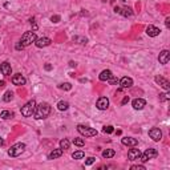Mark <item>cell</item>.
I'll return each instance as SVG.
<instances>
[{"mask_svg":"<svg viewBox=\"0 0 170 170\" xmlns=\"http://www.w3.org/2000/svg\"><path fill=\"white\" fill-rule=\"evenodd\" d=\"M49 113H50V105L48 102H41L39 105H36L33 116L36 120H44L49 116Z\"/></svg>","mask_w":170,"mask_h":170,"instance_id":"1","label":"cell"},{"mask_svg":"<svg viewBox=\"0 0 170 170\" xmlns=\"http://www.w3.org/2000/svg\"><path fill=\"white\" fill-rule=\"evenodd\" d=\"M35 109H36V101H35V100L28 101V102H27L24 106H21V109H20L21 116H24V117H31V116H33Z\"/></svg>","mask_w":170,"mask_h":170,"instance_id":"2","label":"cell"},{"mask_svg":"<svg viewBox=\"0 0 170 170\" xmlns=\"http://www.w3.org/2000/svg\"><path fill=\"white\" fill-rule=\"evenodd\" d=\"M36 39H37L36 33H35V32H32V31H28V32H25V33L21 36L20 42L23 44V47H28V45H31L32 42L36 41Z\"/></svg>","mask_w":170,"mask_h":170,"instance_id":"3","label":"cell"},{"mask_svg":"<svg viewBox=\"0 0 170 170\" xmlns=\"http://www.w3.org/2000/svg\"><path fill=\"white\" fill-rule=\"evenodd\" d=\"M24 149H25V143L17 142V143L11 146V149L8 150V156L9 157H19L24 151Z\"/></svg>","mask_w":170,"mask_h":170,"instance_id":"4","label":"cell"},{"mask_svg":"<svg viewBox=\"0 0 170 170\" xmlns=\"http://www.w3.org/2000/svg\"><path fill=\"white\" fill-rule=\"evenodd\" d=\"M77 130H79V133L81 135H84V137H94V135H97V130L93 129V128L86 126V125H79Z\"/></svg>","mask_w":170,"mask_h":170,"instance_id":"5","label":"cell"},{"mask_svg":"<svg viewBox=\"0 0 170 170\" xmlns=\"http://www.w3.org/2000/svg\"><path fill=\"white\" fill-rule=\"evenodd\" d=\"M157 150L156 149H153V148H150V149H146L143 153H141V156L138 157V159H140L141 162H148L149 159H153V158H156L157 157Z\"/></svg>","mask_w":170,"mask_h":170,"instance_id":"6","label":"cell"},{"mask_svg":"<svg viewBox=\"0 0 170 170\" xmlns=\"http://www.w3.org/2000/svg\"><path fill=\"white\" fill-rule=\"evenodd\" d=\"M149 137H150L153 141L158 142V141L162 140V132L158 129V128H151V129L149 130Z\"/></svg>","mask_w":170,"mask_h":170,"instance_id":"7","label":"cell"},{"mask_svg":"<svg viewBox=\"0 0 170 170\" xmlns=\"http://www.w3.org/2000/svg\"><path fill=\"white\" fill-rule=\"evenodd\" d=\"M25 82H27V80H25V77H24L23 74H20V73L13 74V77H12V84L13 85H16V86H21V85H25Z\"/></svg>","mask_w":170,"mask_h":170,"instance_id":"8","label":"cell"},{"mask_svg":"<svg viewBox=\"0 0 170 170\" xmlns=\"http://www.w3.org/2000/svg\"><path fill=\"white\" fill-rule=\"evenodd\" d=\"M50 42H52V40H50L49 37H39V39H36V41H35V45H36L37 48H44V47L50 45Z\"/></svg>","mask_w":170,"mask_h":170,"instance_id":"9","label":"cell"},{"mask_svg":"<svg viewBox=\"0 0 170 170\" xmlns=\"http://www.w3.org/2000/svg\"><path fill=\"white\" fill-rule=\"evenodd\" d=\"M154 80H156L157 84H158L159 86L164 88L165 90H170V82L167 81L165 77H162V76H156V79H154Z\"/></svg>","mask_w":170,"mask_h":170,"instance_id":"10","label":"cell"},{"mask_svg":"<svg viewBox=\"0 0 170 170\" xmlns=\"http://www.w3.org/2000/svg\"><path fill=\"white\" fill-rule=\"evenodd\" d=\"M96 106H97V109H100V110H106L109 106V100L106 97H100L97 100V102H96Z\"/></svg>","mask_w":170,"mask_h":170,"instance_id":"11","label":"cell"},{"mask_svg":"<svg viewBox=\"0 0 170 170\" xmlns=\"http://www.w3.org/2000/svg\"><path fill=\"white\" fill-rule=\"evenodd\" d=\"M120 86L122 88V89H128V88H132L133 86V80L130 79V77H128V76H125V77H122L121 80H120Z\"/></svg>","mask_w":170,"mask_h":170,"instance_id":"12","label":"cell"},{"mask_svg":"<svg viewBox=\"0 0 170 170\" xmlns=\"http://www.w3.org/2000/svg\"><path fill=\"white\" fill-rule=\"evenodd\" d=\"M0 72H1L4 76H11V73H12V68H11V64L7 63V61H4V63L0 64Z\"/></svg>","mask_w":170,"mask_h":170,"instance_id":"13","label":"cell"},{"mask_svg":"<svg viewBox=\"0 0 170 170\" xmlns=\"http://www.w3.org/2000/svg\"><path fill=\"white\" fill-rule=\"evenodd\" d=\"M132 105H133V108H134L135 110H141V109L145 108L146 101L143 100V98H134L133 102H132Z\"/></svg>","mask_w":170,"mask_h":170,"instance_id":"14","label":"cell"},{"mask_svg":"<svg viewBox=\"0 0 170 170\" xmlns=\"http://www.w3.org/2000/svg\"><path fill=\"white\" fill-rule=\"evenodd\" d=\"M169 60H170V52L167 49H164L161 53H159L158 61L161 64H167V63H169Z\"/></svg>","mask_w":170,"mask_h":170,"instance_id":"15","label":"cell"},{"mask_svg":"<svg viewBox=\"0 0 170 170\" xmlns=\"http://www.w3.org/2000/svg\"><path fill=\"white\" fill-rule=\"evenodd\" d=\"M121 142H122V145H125V146H137V143H138V141H137V138H133V137H124L121 140Z\"/></svg>","mask_w":170,"mask_h":170,"instance_id":"16","label":"cell"},{"mask_svg":"<svg viewBox=\"0 0 170 170\" xmlns=\"http://www.w3.org/2000/svg\"><path fill=\"white\" fill-rule=\"evenodd\" d=\"M141 156V151L140 149H135L134 146H133V149H130L129 153H128V158H129V161H134V159H138V157Z\"/></svg>","mask_w":170,"mask_h":170,"instance_id":"17","label":"cell"},{"mask_svg":"<svg viewBox=\"0 0 170 170\" xmlns=\"http://www.w3.org/2000/svg\"><path fill=\"white\" fill-rule=\"evenodd\" d=\"M159 33H161L159 28H157V27H154V25H149L148 28H146V35L150 37H156V36H158Z\"/></svg>","mask_w":170,"mask_h":170,"instance_id":"18","label":"cell"},{"mask_svg":"<svg viewBox=\"0 0 170 170\" xmlns=\"http://www.w3.org/2000/svg\"><path fill=\"white\" fill-rule=\"evenodd\" d=\"M63 149H55V150H52L49 153V156H48V159H56V158H58V157H61L63 156Z\"/></svg>","mask_w":170,"mask_h":170,"instance_id":"19","label":"cell"},{"mask_svg":"<svg viewBox=\"0 0 170 170\" xmlns=\"http://www.w3.org/2000/svg\"><path fill=\"white\" fill-rule=\"evenodd\" d=\"M113 76V74H112V72L109 71V69H105V71H102L100 73V76H98V79L101 80V81H108L109 79H110V77Z\"/></svg>","mask_w":170,"mask_h":170,"instance_id":"20","label":"cell"},{"mask_svg":"<svg viewBox=\"0 0 170 170\" xmlns=\"http://www.w3.org/2000/svg\"><path fill=\"white\" fill-rule=\"evenodd\" d=\"M114 154H116V151H114L113 149H105V150L102 151L104 158H112V157H114Z\"/></svg>","mask_w":170,"mask_h":170,"instance_id":"21","label":"cell"},{"mask_svg":"<svg viewBox=\"0 0 170 170\" xmlns=\"http://www.w3.org/2000/svg\"><path fill=\"white\" fill-rule=\"evenodd\" d=\"M120 15L125 16V17H128V16H132L133 15V9L130 7H125V8H121V13Z\"/></svg>","mask_w":170,"mask_h":170,"instance_id":"22","label":"cell"},{"mask_svg":"<svg viewBox=\"0 0 170 170\" xmlns=\"http://www.w3.org/2000/svg\"><path fill=\"white\" fill-rule=\"evenodd\" d=\"M68 108H69V104L66 102V101H58V104H57V109H58V110L64 112V110H66Z\"/></svg>","mask_w":170,"mask_h":170,"instance_id":"23","label":"cell"},{"mask_svg":"<svg viewBox=\"0 0 170 170\" xmlns=\"http://www.w3.org/2000/svg\"><path fill=\"white\" fill-rule=\"evenodd\" d=\"M0 117H1L3 120H9V118H12V117H13V113H12V112H9V110H3L1 113H0Z\"/></svg>","mask_w":170,"mask_h":170,"instance_id":"24","label":"cell"},{"mask_svg":"<svg viewBox=\"0 0 170 170\" xmlns=\"http://www.w3.org/2000/svg\"><path fill=\"white\" fill-rule=\"evenodd\" d=\"M69 146H71V142H69V140H66V138H63V140L60 141V148L63 149V150H66V149H69Z\"/></svg>","mask_w":170,"mask_h":170,"instance_id":"25","label":"cell"},{"mask_svg":"<svg viewBox=\"0 0 170 170\" xmlns=\"http://www.w3.org/2000/svg\"><path fill=\"white\" fill-rule=\"evenodd\" d=\"M12 98H13V92H11V90H7L4 93V96H3V101H5V102H9Z\"/></svg>","mask_w":170,"mask_h":170,"instance_id":"26","label":"cell"},{"mask_svg":"<svg viewBox=\"0 0 170 170\" xmlns=\"http://www.w3.org/2000/svg\"><path fill=\"white\" fill-rule=\"evenodd\" d=\"M84 157H85V153L82 150H77L72 154V158L73 159H81V158H84Z\"/></svg>","mask_w":170,"mask_h":170,"instance_id":"27","label":"cell"},{"mask_svg":"<svg viewBox=\"0 0 170 170\" xmlns=\"http://www.w3.org/2000/svg\"><path fill=\"white\" fill-rule=\"evenodd\" d=\"M73 143L76 146H84L85 145V141H84V138H73Z\"/></svg>","mask_w":170,"mask_h":170,"instance_id":"28","label":"cell"},{"mask_svg":"<svg viewBox=\"0 0 170 170\" xmlns=\"http://www.w3.org/2000/svg\"><path fill=\"white\" fill-rule=\"evenodd\" d=\"M102 132H104V133H106V134H112V133L114 132V128L112 126V125H108V126H104Z\"/></svg>","mask_w":170,"mask_h":170,"instance_id":"29","label":"cell"},{"mask_svg":"<svg viewBox=\"0 0 170 170\" xmlns=\"http://www.w3.org/2000/svg\"><path fill=\"white\" fill-rule=\"evenodd\" d=\"M167 100H170V93H161L159 94V101H167Z\"/></svg>","mask_w":170,"mask_h":170,"instance_id":"30","label":"cell"},{"mask_svg":"<svg viewBox=\"0 0 170 170\" xmlns=\"http://www.w3.org/2000/svg\"><path fill=\"white\" fill-rule=\"evenodd\" d=\"M58 88H60V89H64V90H71L72 85L69 84V82H65V84H60V85H58Z\"/></svg>","mask_w":170,"mask_h":170,"instance_id":"31","label":"cell"},{"mask_svg":"<svg viewBox=\"0 0 170 170\" xmlns=\"http://www.w3.org/2000/svg\"><path fill=\"white\" fill-rule=\"evenodd\" d=\"M108 81H109V84H110V85H118L120 80H118V79H117V77L112 76V77H110V79H109V80H108Z\"/></svg>","mask_w":170,"mask_h":170,"instance_id":"32","label":"cell"},{"mask_svg":"<svg viewBox=\"0 0 170 170\" xmlns=\"http://www.w3.org/2000/svg\"><path fill=\"white\" fill-rule=\"evenodd\" d=\"M94 162H96V158H94V157H88L86 161H85V166H89V165L94 164Z\"/></svg>","mask_w":170,"mask_h":170,"instance_id":"33","label":"cell"},{"mask_svg":"<svg viewBox=\"0 0 170 170\" xmlns=\"http://www.w3.org/2000/svg\"><path fill=\"white\" fill-rule=\"evenodd\" d=\"M130 169L132 170H146V167L143 166V165H133Z\"/></svg>","mask_w":170,"mask_h":170,"instance_id":"34","label":"cell"},{"mask_svg":"<svg viewBox=\"0 0 170 170\" xmlns=\"http://www.w3.org/2000/svg\"><path fill=\"white\" fill-rule=\"evenodd\" d=\"M50 20H52L53 23H58V21H60V16L55 15V16H52V17H50Z\"/></svg>","mask_w":170,"mask_h":170,"instance_id":"35","label":"cell"},{"mask_svg":"<svg viewBox=\"0 0 170 170\" xmlns=\"http://www.w3.org/2000/svg\"><path fill=\"white\" fill-rule=\"evenodd\" d=\"M128 102H129V96H125L124 100L121 101V104H122V105H125V104H128Z\"/></svg>","mask_w":170,"mask_h":170,"instance_id":"36","label":"cell"},{"mask_svg":"<svg viewBox=\"0 0 170 170\" xmlns=\"http://www.w3.org/2000/svg\"><path fill=\"white\" fill-rule=\"evenodd\" d=\"M165 25H166V28H170V17H166V20H165Z\"/></svg>","mask_w":170,"mask_h":170,"instance_id":"37","label":"cell"},{"mask_svg":"<svg viewBox=\"0 0 170 170\" xmlns=\"http://www.w3.org/2000/svg\"><path fill=\"white\" fill-rule=\"evenodd\" d=\"M15 48H16L17 50H21L24 47H23V44H21V42H19V44H16V47H15Z\"/></svg>","mask_w":170,"mask_h":170,"instance_id":"38","label":"cell"},{"mask_svg":"<svg viewBox=\"0 0 170 170\" xmlns=\"http://www.w3.org/2000/svg\"><path fill=\"white\" fill-rule=\"evenodd\" d=\"M114 12H116V13H121V8L116 7V8H114Z\"/></svg>","mask_w":170,"mask_h":170,"instance_id":"39","label":"cell"},{"mask_svg":"<svg viewBox=\"0 0 170 170\" xmlns=\"http://www.w3.org/2000/svg\"><path fill=\"white\" fill-rule=\"evenodd\" d=\"M69 65H71V66H72V68H74V66H76V65H77V64H76V63H74V61H69Z\"/></svg>","mask_w":170,"mask_h":170,"instance_id":"40","label":"cell"},{"mask_svg":"<svg viewBox=\"0 0 170 170\" xmlns=\"http://www.w3.org/2000/svg\"><path fill=\"white\" fill-rule=\"evenodd\" d=\"M45 69H47V71H50V69H52V65H49V64H47V65H45Z\"/></svg>","mask_w":170,"mask_h":170,"instance_id":"41","label":"cell"},{"mask_svg":"<svg viewBox=\"0 0 170 170\" xmlns=\"http://www.w3.org/2000/svg\"><path fill=\"white\" fill-rule=\"evenodd\" d=\"M4 143H5V142H4V140H3V138L0 137V146H3V145H4Z\"/></svg>","mask_w":170,"mask_h":170,"instance_id":"42","label":"cell"},{"mask_svg":"<svg viewBox=\"0 0 170 170\" xmlns=\"http://www.w3.org/2000/svg\"><path fill=\"white\" fill-rule=\"evenodd\" d=\"M4 85H5V81H3V80H1V81H0V88H3Z\"/></svg>","mask_w":170,"mask_h":170,"instance_id":"43","label":"cell"},{"mask_svg":"<svg viewBox=\"0 0 170 170\" xmlns=\"http://www.w3.org/2000/svg\"><path fill=\"white\" fill-rule=\"evenodd\" d=\"M121 1H122V3H125V1H126V0H121Z\"/></svg>","mask_w":170,"mask_h":170,"instance_id":"44","label":"cell"}]
</instances>
